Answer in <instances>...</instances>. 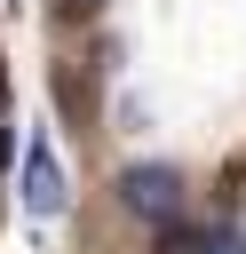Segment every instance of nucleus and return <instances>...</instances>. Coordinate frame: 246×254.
Wrapping results in <instances>:
<instances>
[{
    "label": "nucleus",
    "instance_id": "f257e3e1",
    "mask_svg": "<svg viewBox=\"0 0 246 254\" xmlns=\"http://www.w3.org/2000/svg\"><path fill=\"white\" fill-rule=\"evenodd\" d=\"M119 198L143 214V222H183V175L175 167H135L119 183Z\"/></svg>",
    "mask_w": 246,
    "mask_h": 254
},
{
    "label": "nucleus",
    "instance_id": "f03ea898",
    "mask_svg": "<svg viewBox=\"0 0 246 254\" xmlns=\"http://www.w3.org/2000/svg\"><path fill=\"white\" fill-rule=\"evenodd\" d=\"M24 198H32L40 214H56V206H63V175H56V159H48V151H32V159H24Z\"/></svg>",
    "mask_w": 246,
    "mask_h": 254
},
{
    "label": "nucleus",
    "instance_id": "7ed1b4c3",
    "mask_svg": "<svg viewBox=\"0 0 246 254\" xmlns=\"http://www.w3.org/2000/svg\"><path fill=\"white\" fill-rule=\"evenodd\" d=\"M56 16H63V24H87V16H95V0H56Z\"/></svg>",
    "mask_w": 246,
    "mask_h": 254
}]
</instances>
